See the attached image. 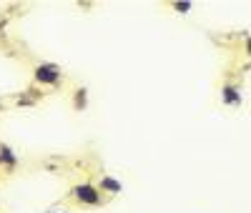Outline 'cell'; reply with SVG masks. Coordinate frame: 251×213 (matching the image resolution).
<instances>
[{"mask_svg": "<svg viewBox=\"0 0 251 213\" xmlns=\"http://www.w3.org/2000/svg\"><path fill=\"white\" fill-rule=\"evenodd\" d=\"M0 158H3V161H8V163H15V158L10 156V151H8V148H3V151H0Z\"/></svg>", "mask_w": 251, "mask_h": 213, "instance_id": "8992f818", "label": "cell"}, {"mask_svg": "<svg viewBox=\"0 0 251 213\" xmlns=\"http://www.w3.org/2000/svg\"><path fill=\"white\" fill-rule=\"evenodd\" d=\"M188 8H191V3H176V10H181V13H186Z\"/></svg>", "mask_w": 251, "mask_h": 213, "instance_id": "52a82bcc", "label": "cell"}, {"mask_svg": "<svg viewBox=\"0 0 251 213\" xmlns=\"http://www.w3.org/2000/svg\"><path fill=\"white\" fill-rule=\"evenodd\" d=\"M73 196L83 203H98L100 201V193H98V188L96 186H88V183H83V186H75L73 188Z\"/></svg>", "mask_w": 251, "mask_h": 213, "instance_id": "6da1fadb", "label": "cell"}, {"mask_svg": "<svg viewBox=\"0 0 251 213\" xmlns=\"http://www.w3.org/2000/svg\"><path fill=\"white\" fill-rule=\"evenodd\" d=\"M35 78H38L40 83H55V80L60 78V73H58L55 66H38V68H35Z\"/></svg>", "mask_w": 251, "mask_h": 213, "instance_id": "7a4b0ae2", "label": "cell"}, {"mask_svg": "<svg viewBox=\"0 0 251 213\" xmlns=\"http://www.w3.org/2000/svg\"><path fill=\"white\" fill-rule=\"evenodd\" d=\"M224 93H226V100H228V103H239V95H236L234 88H226Z\"/></svg>", "mask_w": 251, "mask_h": 213, "instance_id": "277c9868", "label": "cell"}, {"mask_svg": "<svg viewBox=\"0 0 251 213\" xmlns=\"http://www.w3.org/2000/svg\"><path fill=\"white\" fill-rule=\"evenodd\" d=\"M75 105H86V91H78V95H75Z\"/></svg>", "mask_w": 251, "mask_h": 213, "instance_id": "5b68a950", "label": "cell"}, {"mask_svg": "<svg viewBox=\"0 0 251 213\" xmlns=\"http://www.w3.org/2000/svg\"><path fill=\"white\" fill-rule=\"evenodd\" d=\"M100 188H106V190H113V193H118V190H121V183H116V181H111V178H103V181H100Z\"/></svg>", "mask_w": 251, "mask_h": 213, "instance_id": "3957f363", "label": "cell"}]
</instances>
